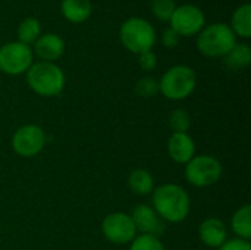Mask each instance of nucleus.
<instances>
[{
  "label": "nucleus",
  "instance_id": "nucleus-1",
  "mask_svg": "<svg viewBox=\"0 0 251 250\" xmlns=\"http://www.w3.org/2000/svg\"><path fill=\"white\" fill-rule=\"evenodd\" d=\"M151 208L165 222L178 224L187 220L191 211V199L187 190L178 184L168 183L154 187Z\"/></svg>",
  "mask_w": 251,
  "mask_h": 250
},
{
  "label": "nucleus",
  "instance_id": "nucleus-2",
  "mask_svg": "<svg viewBox=\"0 0 251 250\" xmlns=\"http://www.w3.org/2000/svg\"><path fill=\"white\" fill-rule=\"evenodd\" d=\"M26 83L38 96L54 97L65 87V74L53 62H38L26 71Z\"/></svg>",
  "mask_w": 251,
  "mask_h": 250
},
{
  "label": "nucleus",
  "instance_id": "nucleus-3",
  "mask_svg": "<svg viewBox=\"0 0 251 250\" xmlns=\"http://www.w3.org/2000/svg\"><path fill=\"white\" fill-rule=\"evenodd\" d=\"M196 87L197 75L194 69L185 65L172 66L159 81V91L169 100H184L194 93Z\"/></svg>",
  "mask_w": 251,
  "mask_h": 250
},
{
  "label": "nucleus",
  "instance_id": "nucleus-4",
  "mask_svg": "<svg viewBox=\"0 0 251 250\" xmlns=\"http://www.w3.org/2000/svg\"><path fill=\"white\" fill-rule=\"evenodd\" d=\"M235 44V34L225 24L209 25L197 38L199 50L209 57H224Z\"/></svg>",
  "mask_w": 251,
  "mask_h": 250
},
{
  "label": "nucleus",
  "instance_id": "nucleus-5",
  "mask_svg": "<svg viewBox=\"0 0 251 250\" xmlns=\"http://www.w3.org/2000/svg\"><path fill=\"white\" fill-rule=\"evenodd\" d=\"M224 174V167L219 159L212 155H196L188 164H185L187 181L199 189L210 187L216 184Z\"/></svg>",
  "mask_w": 251,
  "mask_h": 250
},
{
  "label": "nucleus",
  "instance_id": "nucleus-6",
  "mask_svg": "<svg viewBox=\"0 0 251 250\" xmlns=\"http://www.w3.org/2000/svg\"><path fill=\"white\" fill-rule=\"evenodd\" d=\"M121 40L132 53H144L151 50L156 34L153 27L143 18H129L121 27Z\"/></svg>",
  "mask_w": 251,
  "mask_h": 250
},
{
  "label": "nucleus",
  "instance_id": "nucleus-7",
  "mask_svg": "<svg viewBox=\"0 0 251 250\" xmlns=\"http://www.w3.org/2000/svg\"><path fill=\"white\" fill-rule=\"evenodd\" d=\"M46 143V133L37 124H26L19 127L10 140L13 152L21 158H35L43 152Z\"/></svg>",
  "mask_w": 251,
  "mask_h": 250
},
{
  "label": "nucleus",
  "instance_id": "nucleus-8",
  "mask_svg": "<svg viewBox=\"0 0 251 250\" xmlns=\"http://www.w3.org/2000/svg\"><path fill=\"white\" fill-rule=\"evenodd\" d=\"M103 236L115 245H128L137 237V228L129 214L112 212L101 222Z\"/></svg>",
  "mask_w": 251,
  "mask_h": 250
},
{
  "label": "nucleus",
  "instance_id": "nucleus-9",
  "mask_svg": "<svg viewBox=\"0 0 251 250\" xmlns=\"http://www.w3.org/2000/svg\"><path fill=\"white\" fill-rule=\"evenodd\" d=\"M32 65V52L24 43H7L0 47V71L9 75H19Z\"/></svg>",
  "mask_w": 251,
  "mask_h": 250
},
{
  "label": "nucleus",
  "instance_id": "nucleus-10",
  "mask_svg": "<svg viewBox=\"0 0 251 250\" xmlns=\"http://www.w3.org/2000/svg\"><path fill=\"white\" fill-rule=\"evenodd\" d=\"M171 24L178 35H193L203 28L204 13L197 6L184 4L175 9L171 16Z\"/></svg>",
  "mask_w": 251,
  "mask_h": 250
},
{
  "label": "nucleus",
  "instance_id": "nucleus-11",
  "mask_svg": "<svg viewBox=\"0 0 251 250\" xmlns=\"http://www.w3.org/2000/svg\"><path fill=\"white\" fill-rule=\"evenodd\" d=\"M131 218L140 234H149L160 237L165 233V221L157 215V212L150 205H138L134 208Z\"/></svg>",
  "mask_w": 251,
  "mask_h": 250
},
{
  "label": "nucleus",
  "instance_id": "nucleus-12",
  "mask_svg": "<svg viewBox=\"0 0 251 250\" xmlns=\"http://www.w3.org/2000/svg\"><path fill=\"white\" fill-rule=\"evenodd\" d=\"M168 153L169 158L179 164L185 165L196 156V143L188 133H172L168 140Z\"/></svg>",
  "mask_w": 251,
  "mask_h": 250
},
{
  "label": "nucleus",
  "instance_id": "nucleus-13",
  "mask_svg": "<svg viewBox=\"0 0 251 250\" xmlns=\"http://www.w3.org/2000/svg\"><path fill=\"white\" fill-rule=\"evenodd\" d=\"M199 237L207 248L219 249L228 240V230L222 220L207 218L199 227Z\"/></svg>",
  "mask_w": 251,
  "mask_h": 250
},
{
  "label": "nucleus",
  "instance_id": "nucleus-14",
  "mask_svg": "<svg viewBox=\"0 0 251 250\" xmlns=\"http://www.w3.org/2000/svg\"><path fill=\"white\" fill-rule=\"evenodd\" d=\"M65 52L63 40L56 34H44L35 41V53L43 62H53L59 59Z\"/></svg>",
  "mask_w": 251,
  "mask_h": 250
},
{
  "label": "nucleus",
  "instance_id": "nucleus-15",
  "mask_svg": "<svg viewBox=\"0 0 251 250\" xmlns=\"http://www.w3.org/2000/svg\"><path fill=\"white\" fill-rule=\"evenodd\" d=\"M128 187L132 193L138 194V196H146V194H151L154 190V178L153 175L144 169V168H138L134 169L129 177H128Z\"/></svg>",
  "mask_w": 251,
  "mask_h": 250
},
{
  "label": "nucleus",
  "instance_id": "nucleus-16",
  "mask_svg": "<svg viewBox=\"0 0 251 250\" xmlns=\"http://www.w3.org/2000/svg\"><path fill=\"white\" fill-rule=\"evenodd\" d=\"M231 228L238 239L249 240L251 239V208L250 205H244L237 209L231 218Z\"/></svg>",
  "mask_w": 251,
  "mask_h": 250
},
{
  "label": "nucleus",
  "instance_id": "nucleus-17",
  "mask_svg": "<svg viewBox=\"0 0 251 250\" xmlns=\"http://www.w3.org/2000/svg\"><path fill=\"white\" fill-rule=\"evenodd\" d=\"M62 12L71 22H82L91 15L90 0H63Z\"/></svg>",
  "mask_w": 251,
  "mask_h": 250
},
{
  "label": "nucleus",
  "instance_id": "nucleus-18",
  "mask_svg": "<svg viewBox=\"0 0 251 250\" xmlns=\"http://www.w3.org/2000/svg\"><path fill=\"white\" fill-rule=\"evenodd\" d=\"M225 65L231 69H243L251 62V50L247 44H235L225 56Z\"/></svg>",
  "mask_w": 251,
  "mask_h": 250
},
{
  "label": "nucleus",
  "instance_id": "nucleus-19",
  "mask_svg": "<svg viewBox=\"0 0 251 250\" xmlns=\"http://www.w3.org/2000/svg\"><path fill=\"white\" fill-rule=\"evenodd\" d=\"M232 28L241 37L249 38L251 35V6L249 3L235 10L232 16Z\"/></svg>",
  "mask_w": 251,
  "mask_h": 250
},
{
  "label": "nucleus",
  "instance_id": "nucleus-20",
  "mask_svg": "<svg viewBox=\"0 0 251 250\" xmlns=\"http://www.w3.org/2000/svg\"><path fill=\"white\" fill-rule=\"evenodd\" d=\"M41 32V25L40 22L35 19V18H26L21 22L19 28H18V38H19V43H24V44H29V43H34L37 41L38 35Z\"/></svg>",
  "mask_w": 251,
  "mask_h": 250
},
{
  "label": "nucleus",
  "instance_id": "nucleus-21",
  "mask_svg": "<svg viewBox=\"0 0 251 250\" xmlns=\"http://www.w3.org/2000/svg\"><path fill=\"white\" fill-rule=\"evenodd\" d=\"M168 124L174 133H188L193 121H191V115L188 113V111L179 108L171 112Z\"/></svg>",
  "mask_w": 251,
  "mask_h": 250
},
{
  "label": "nucleus",
  "instance_id": "nucleus-22",
  "mask_svg": "<svg viewBox=\"0 0 251 250\" xmlns=\"http://www.w3.org/2000/svg\"><path fill=\"white\" fill-rule=\"evenodd\" d=\"M129 245V250H166L159 237L149 234H137Z\"/></svg>",
  "mask_w": 251,
  "mask_h": 250
},
{
  "label": "nucleus",
  "instance_id": "nucleus-23",
  "mask_svg": "<svg viewBox=\"0 0 251 250\" xmlns=\"http://www.w3.org/2000/svg\"><path fill=\"white\" fill-rule=\"evenodd\" d=\"M135 93L140 97L150 99L159 93V81H156L151 77H144L135 84Z\"/></svg>",
  "mask_w": 251,
  "mask_h": 250
},
{
  "label": "nucleus",
  "instance_id": "nucleus-24",
  "mask_svg": "<svg viewBox=\"0 0 251 250\" xmlns=\"http://www.w3.org/2000/svg\"><path fill=\"white\" fill-rule=\"evenodd\" d=\"M175 1L174 0H151V10L153 13L162 19V21H168L171 19L172 13L175 12Z\"/></svg>",
  "mask_w": 251,
  "mask_h": 250
},
{
  "label": "nucleus",
  "instance_id": "nucleus-25",
  "mask_svg": "<svg viewBox=\"0 0 251 250\" xmlns=\"http://www.w3.org/2000/svg\"><path fill=\"white\" fill-rule=\"evenodd\" d=\"M219 250H251V245L249 240H243V239H228Z\"/></svg>",
  "mask_w": 251,
  "mask_h": 250
},
{
  "label": "nucleus",
  "instance_id": "nucleus-26",
  "mask_svg": "<svg viewBox=\"0 0 251 250\" xmlns=\"http://www.w3.org/2000/svg\"><path fill=\"white\" fill-rule=\"evenodd\" d=\"M138 62H140V66L144 71H153L156 68V65H157V57H156V55L151 50H149V52L140 53Z\"/></svg>",
  "mask_w": 251,
  "mask_h": 250
},
{
  "label": "nucleus",
  "instance_id": "nucleus-27",
  "mask_svg": "<svg viewBox=\"0 0 251 250\" xmlns=\"http://www.w3.org/2000/svg\"><path fill=\"white\" fill-rule=\"evenodd\" d=\"M162 41H163V44H165L166 47L172 49V47L178 46L179 35H178L172 28H168V29H165V32H163V35H162Z\"/></svg>",
  "mask_w": 251,
  "mask_h": 250
}]
</instances>
